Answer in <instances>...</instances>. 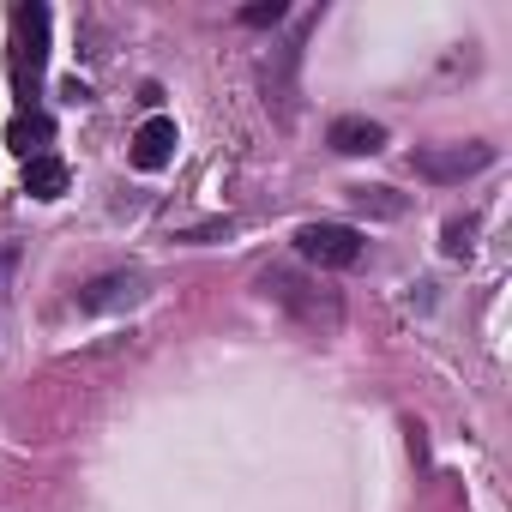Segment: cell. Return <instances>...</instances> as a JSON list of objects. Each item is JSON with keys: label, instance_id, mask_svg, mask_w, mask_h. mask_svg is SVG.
<instances>
[{"label": "cell", "instance_id": "cell-1", "mask_svg": "<svg viewBox=\"0 0 512 512\" xmlns=\"http://www.w3.org/2000/svg\"><path fill=\"white\" fill-rule=\"evenodd\" d=\"M43 67H49V7L25 0V7H13V91L25 103L43 85Z\"/></svg>", "mask_w": 512, "mask_h": 512}, {"label": "cell", "instance_id": "cell-2", "mask_svg": "<svg viewBox=\"0 0 512 512\" xmlns=\"http://www.w3.org/2000/svg\"><path fill=\"white\" fill-rule=\"evenodd\" d=\"M296 253L308 266H320V272H344V266L362 260V229H350V223H308L296 235Z\"/></svg>", "mask_w": 512, "mask_h": 512}, {"label": "cell", "instance_id": "cell-3", "mask_svg": "<svg viewBox=\"0 0 512 512\" xmlns=\"http://www.w3.org/2000/svg\"><path fill=\"white\" fill-rule=\"evenodd\" d=\"M494 163V151L488 145H428V151H416L410 157V169L422 175V181H464V175H476V169H488Z\"/></svg>", "mask_w": 512, "mask_h": 512}, {"label": "cell", "instance_id": "cell-4", "mask_svg": "<svg viewBox=\"0 0 512 512\" xmlns=\"http://www.w3.org/2000/svg\"><path fill=\"white\" fill-rule=\"evenodd\" d=\"M175 145H181V133H175V121H169V115H151V121H139V133H133V169H145V175L169 169Z\"/></svg>", "mask_w": 512, "mask_h": 512}, {"label": "cell", "instance_id": "cell-5", "mask_svg": "<svg viewBox=\"0 0 512 512\" xmlns=\"http://www.w3.org/2000/svg\"><path fill=\"white\" fill-rule=\"evenodd\" d=\"M326 145H332V151H344V157H374V151L386 145V127H380V121H368V115H344V121H332V127H326Z\"/></svg>", "mask_w": 512, "mask_h": 512}, {"label": "cell", "instance_id": "cell-6", "mask_svg": "<svg viewBox=\"0 0 512 512\" xmlns=\"http://www.w3.org/2000/svg\"><path fill=\"white\" fill-rule=\"evenodd\" d=\"M7 145L31 163V157H49V145H55V121L43 115V109H19L13 121H7Z\"/></svg>", "mask_w": 512, "mask_h": 512}, {"label": "cell", "instance_id": "cell-7", "mask_svg": "<svg viewBox=\"0 0 512 512\" xmlns=\"http://www.w3.org/2000/svg\"><path fill=\"white\" fill-rule=\"evenodd\" d=\"M139 302V278L133 272H115V278H97L79 290V308L85 314H115V308H133Z\"/></svg>", "mask_w": 512, "mask_h": 512}, {"label": "cell", "instance_id": "cell-8", "mask_svg": "<svg viewBox=\"0 0 512 512\" xmlns=\"http://www.w3.org/2000/svg\"><path fill=\"white\" fill-rule=\"evenodd\" d=\"M67 181H73V169H67L55 151L25 163V193H31V199H61V193H67Z\"/></svg>", "mask_w": 512, "mask_h": 512}, {"label": "cell", "instance_id": "cell-9", "mask_svg": "<svg viewBox=\"0 0 512 512\" xmlns=\"http://www.w3.org/2000/svg\"><path fill=\"white\" fill-rule=\"evenodd\" d=\"M470 235H476V223H464V217L446 223V253H452V260H464V253H470Z\"/></svg>", "mask_w": 512, "mask_h": 512}, {"label": "cell", "instance_id": "cell-10", "mask_svg": "<svg viewBox=\"0 0 512 512\" xmlns=\"http://www.w3.org/2000/svg\"><path fill=\"white\" fill-rule=\"evenodd\" d=\"M284 19V7L278 0H260V7H241V25H253V31H266V25H278Z\"/></svg>", "mask_w": 512, "mask_h": 512}]
</instances>
